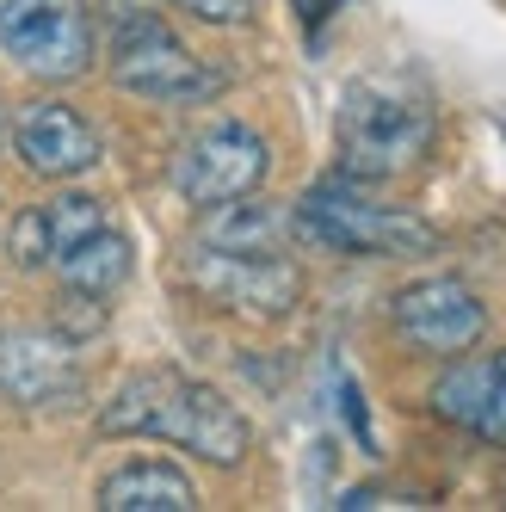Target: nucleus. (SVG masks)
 Returning a JSON list of instances; mask_svg holds the SVG:
<instances>
[{
    "mask_svg": "<svg viewBox=\"0 0 506 512\" xmlns=\"http://www.w3.org/2000/svg\"><path fill=\"white\" fill-rule=\"evenodd\" d=\"M179 284L198 303L247 315V321H284L303 309V266L291 253H253V247H210L192 241V253L179 260Z\"/></svg>",
    "mask_w": 506,
    "mask_h": 512,
    "instance_id": "obj_5",
    "label": "nucleus"
},
{
    "mask_svg": "<svg viewBox=\"0 0 506 512\" xmlns=\"http://www.w3.org/2000/svg\"><path fill=\"white\" fill-rule=\"evenodd\" d=\"M7 149L13 161L31 173V179H50V186H62V179H81L105 161V142L99 130L75 112L68 99H38L25 105V112L13 118L7 130Z\"/></svg>",
    "mask_w": 506,
    "mask_h": 512,
    "instance_id": "obj_10",
    "label": "nucleus"
},
{
    "mask_svg": "<svg viewBox=\"0 0 506 512\" xmlns=\"http://www.w3.org/2000/svg\"><path fill=\"white\" fill-rule=\"evenodd\" d=\"M50 272L62 278V290H87V297H99V303H112L118 290L130 284V272H136V247H130V235L124 229H93L87 241H75V247H62L56 260H50Z\"/></svg>",
    "mask_w": 506,
    "mask_h": 512,
    "instance_id": "obj_13",
    "label": "nucleus"
},
{
    "mask_svg": "<svg viewBox=\"0 0 506 512\" xmlns=\"http://www.w3.org/2000/svg\"><path fill=\"white\" fill-rule=\"evenodd\" d=\"M291 241L334 253V260H426V253H439V229L426 216L371 198L365 179H346L340 167L291 204Z\"/></svg>",
    "mask_w": 506,
    "mask_h": 512,
    "instance_id": "obj_3",
    "label": "nucleus"
},
{
    "mask_svg": "<svg viewBox=\"0 0 506 512\" xmlns=\"http://www.w3.org/2000/svg\"><path fill=\"white\" fill-rule=\"evenodd\" d=\"M44 327H50V334H62L68 346H87V340H99V334H105V303H99V297H87V290H62Z\"/></svg>",
    "mask_w": 506,
    "mask_h": 512,
    "instance_id": "obj_17",
    "label": "nucleus"
},
{
    "mask_svg": "<svg viewBox=\"0 0 506 512\" xmlns=\"http://www.w3.org/2000/svg\"><path fill=\"white\" fill-rule=\"evenodd\" d=\"M432 142H439V112L414 81L395 75H358L340 93L334 112V149H340V173L383 186V179L414 173Z\"/></svg>",
    "mask_w": 506,
    "mask_h": 512,
    "instance_id": "obj_2",
    "label": "nucleus"
},
{
    "mask_svg": "<svg viewBox=\"0 0 506 512\" xmlns=\"http://www.w3.org/2000/svg\"><path fill=\"white\" fill-rule=\"evenodd\" d=\"M340 414L352 426V445L358 451H377V432H371V414H365V389H358L352 377H340Z\"/></svg>",
    "mask_w": 506,
    "mask_h": 512,
    "instance_id": "obj_19",
    "label": "nucleus"
},
{
    "mask_svg": "<svg viewBox=\"0 0 506 512\" xmlns=\"http://www.w3.org/2000/svg\"><path fill=\"white\" fill-rule=\"evenodd\" d=\"M389 334L402 340L420 358H457V352H476L488 334V303L451 272H432L414 278L389 297Z\"/></svg>",
    "mask_w": 506,
    "mask_h": 512,
    "instance_id": "obj_8",
    "label": "nucleus"
},
{
    "mask_svg": "<svg viewBox=\"0 0 506 512\" xmlns=\"http://www.w3.org/2000/svg\"><path fill=\"white\" fill-rule=\"evenodd\" d=\"M266 173H272V142L241 118H216V124L192 130L173 149V167H167L173 192L192 210H216V204H235L247 192H260Z\"/></svg>",
    "mask_w": 506,
    "mask_h": 512,
    "instance_id": "obj_7",
    "label": "nucleus"
},
{
    "mask_svg": "<svg viewBox=\"0 0 506 512\" xmlns=\"http://www.w3.org/2000/svg\"><path fill=\"white\" fill-rule=\"evenodd\" d=\"M0 56L44 87L93 75L99 56L93 0H0Z\"/></svg>",
    "mask_w": 506,
    "mask_h": 512,
    "instance_id": "obj_6",
    "label": "nucleus"
},
{
    "mask_svg": "<svg viewBox=\"0 0 506 512\" xmlns=\"http://www.w3.org/2000/svg\"><path fill=\"white\" fill-rule=\"evenodd\" d=\"M7 266L13 272H50L56 260V247H50V223H44V204H25L7 216Z\"/></svg>",
    "mask_w": 506,
    "mask_h": 512,
    "instance_id": "obj_15",
    "label": "nucleus"
},
{
    "mask_svg": "<svg viewBox=\"0 0 506 512\" xmlns=\"http://www.w3.org/2000/svg\"><path fill=\"white\" fill-rule=\"evenodd\" d=\"M44 223H50V247L62 253V247L87 241L93 229H105V204H99L93 192H56V198L44 204Z\"/></svg>",
    "mask_w": 506,
    "mask_h": 512,
    "instance_id": "obj_16",
    "label": "nucleus"
},
{
    "mask_svg": "<svg viewBox=\"0 0 506 512\" xmlns=\"http://www.w3.org/2000/svg\"><path fill=\"white\" fill-rule=\"evenodd\" d=\"M494 371H500V383H506V346H500V352H494Z\"/></svg>",
    "mask_w": 506,
    "mask_h": 512,
    "instance_id": "obj_22",
    "label": "nucleus"
},
{
    "mask_svg": "<svg viewBox=\"0 0 506 512\" xmlns=\"http://www.w3.org/2000/svg\"><path fill=\"white\" fill-rule=\"evenodd\" d=\"M291 7H297V19L309 25V38H315V31H321V19L334 13V0H291Z\"/></svg>",
    "mask_w": 506,
    "mask_h": 512,
    "instance_id": "obj_20",
    "label": "nucleus"
},
{
    "mask_svg": "<svg viewBox=\"0 0 506 512\" xmlns=\"http://www.w3.org/2000/svg\"><path fill=\"white\" fill-rule=\"evenodd\" d=\"M81 346H68L50 327H0V401L25 414H62L87 401Z\"/></svg>",
    "mask_w": 506,
    "mask_h": 512,
    "instance_id": "obj_9",
    "label": "nucleus"
},
{
    "mask_svg": "<svg viewBox=\"0 0 506 512\" xmlns=\"http://www.w3.org/2000/svg\"><path fill=\"white\" fill-rule=\"evenodd\" d=\"M173 7L198 25H210V31H241V25L260 19V0H173Z\"/></svg>",
    "mask_w": 506,
    "mask_h": 512,
    "instance_id": "obj_18",
    "label": "nucleus"
},
{
    "mask_svg": "<svg viewBox=\"0 0 506 512\" xmlns=\"http://www.w3.org/2000/svg\"><path fill=\"white\" fill-rule=\"evenodd\" d=\"M198 241L210 247H253V253H284L291 241V204H266V198H235V204H216L198 210Z\"/></svg>",
    "mask_w": 506,
    "mask_h": 512,
    "instance_id": "obj_14",
    "label": "nucleus"
},
{
    "mask_svg": "<svg viewBox=\"0 0 506 512\" xmlns=\"http://www.w3.org/2000/svg\"><path fill=\"white\" fill-rule=\"evenodd\" d=\"M426 408L439 414L445 426H457L463 438H482V445L506 451V383L494 371V358H476V352L445 358V371H439V383H432Z\"/></svg>",
    "mask_w": 506,
    "mask_h": 512,
    "instance_id": "obj_11",
    "label": "nucleus"
},
{
    "mask_svg": "<svg viewBox=\"0 0 506 512\" xmlns=\"http://www.w3.org/2000/svg\"><path fill=\"white\" fill-rule=\"evenodd\" d=\"M93 432L99 438H155V445H173V451H186L210 469H241L247 451H253L247 414L216 383L186 377V371H173V364L130 371L99 401Z\"/></svg>",
    "mask_w": 506,
    "mask_h": 512,
    "instance_id": "obj_1",
    "label": "nucleus"
},
{
    "mask_svg": "<svg viewBox=\"0 0 506 512\" xmlns=\"http://www.w3.org/2000/svg\"><path fill=\"white\" fill-rule=\"evenodd\" d=\"M99 25V56L105 75H112L130 99L149 105H210L229 87L223 68H210L204 56L186 50V38L142 0H105Z\"/></svg>",
    "mask_w": 506,
    "mask_h": 512,
    "instance_id": "obj_4",
    "label": "nucleus"
},
{
    "mask_svg": "<svg viewBox=\"0 0 506 512\" xmlns=\"http://www.w3.org/2000/svg\"><path fill=\"white\" fill-rule=\"evenodd\" d=\"M7 130H13V118H7V99H0V149H7Z\"/></svg>",
    "mask_w": 506,
    "mask_h": 512,
    "instance_id": "obj_21",
    "label": "nucleus"
},
{
    "mask_svg": "<svg viewBox=\"0 0 506 512\" xmlns=\"http://www.w3.org/2000/svg\"><path fill=\"white\" fill-rule=\"evenodd\" d=\"M99 512H198L192 475L167 457H130L93 488Z\"/></svg>",
    "mask_w": 506,
    "mask_h": 512,
    "instance_id": "obj_12",
    "label": "nucleus"
}]
</instances>
